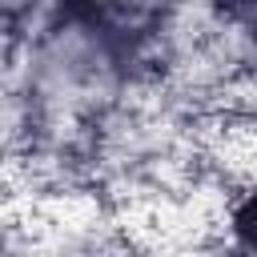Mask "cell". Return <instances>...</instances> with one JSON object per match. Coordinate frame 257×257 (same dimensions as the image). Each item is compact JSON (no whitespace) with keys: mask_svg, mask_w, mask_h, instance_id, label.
Segmentation results:
<instances>
[{"mask_svg":"<svg viewBox=\"0 0 257 257\" xmlns=\"http://www.w3.org/2000/svg\"><path fill=\"white\" fill-rule=\"evenodd\" d=\"M221 233L229 257H257V181L229 193L221 213Z\"/></svg>","mask_w":257,"mask_h":257,"instance_id":"cell-1","label":"cell"},{"mask_svg":"<svg viewBox=\"0 0 257 257\" xmlns=\"http://www.w3.org/2000/svg\"><path fill=\"white\" fill-rule=\"evenodd\" d=\"M225 36L241 48V56H249L257 64V0H245V4H225V8H213Z\"/></svg>","mask_w":257,"mask_h":257,"instance_id":"cell-2","label":"cell"}]
</instances>
